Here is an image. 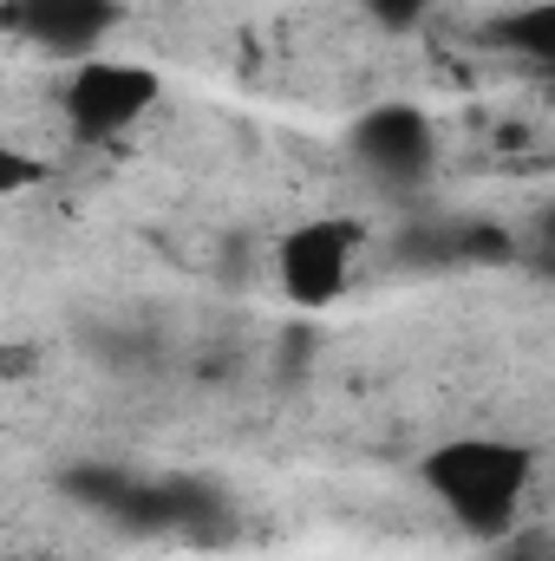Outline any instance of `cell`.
<instances>
[{"mask_svg": "<svg viewBox=\"0 0 555 561\" xmlns=\"http://www.w3.org/2000/svg\"><path fill=\"white\" fill-rule=\"evenodd\" d=\"M418 483L464 536L503 542L523 523V496L536 483V450L523 437H444L418 457Z\"/></svg>", "mask_w": 555, "mask_h": 561, "instance_id": "obj_1", "label": "cell"}, {"mask_svg": "<svg viewBox=\"0 0 555 561\" xmlns=\"http://www.w3.org/2000/svg\"><path fill=\"white\" fill-rule=\"evenodd\" d=\"M163 99V72L132 66V59H79L59 85V118L72 144H112L125 138L132 125H144Z\"/></svg>", "mask_w": 555, "mask_h": 561, "instance_id": "obj_2", "label": "cell"}, {"mask_svg": "<svg viewBox=\"0 0 555 561\" xmlns=\"http://www.w3.org/2000/svg\"><path fill=\"white\" fill-rule=\"evenodd\" d=\"M112 523L138 542L157 536H177V542H196V549H223L236 536V510L216 483L203 477H132L125 503L112 510Z\"/></svg>", "mask_w": 555, "mask_h": 561, "instance_id": "obj_3", "label": "cell"}, {"mask_svg": "<svg viewBox=\"0 0 555 561\" xmlns=\"http://www.w3.org/2000/svg\"><path fill=\"white\" fill-rule=\"evenodd\" d=\"M353 255H360V222L353 216H314V222H294L275 249V280L281 294L307 313L333 307L353 280Z\"/></svg>", "mask_w": 555, "mask_h": 561, "instance_id": "obj_4", "label": "cell"}, {"mask_svg": "<svg viewBox=\"0 0 555 561\" xmlns=\"http://www.w3.org/2000/svg\"><path fill=\"white\" fill-rule=\"evenodd\" d=\"M125 20V0H0V33L53 59H92Z\"/></svg>", "mask_w": 555, "mask_h": 561, "instance_id": "obj_5", "label": "cell"}, {"mask_svg": "<svg viewBox=\"0 0 555 561\" xmlns=\"http://www.w3.org/2000/svg\"><path fill=\"white\" fill-rule=\"evenodd\" d=\"M347 144H353V157H360L373 176H386V183H418V176L431 170V157H438L431 118H424L418 105H399V99L366 105V112L353 118Z\"/></svg>", "mask_w": 555, "mask_h": 561, "instance_id": "obj_6", "label": "cell"}, {"mask_svg": "<svg viewBox=\"0 0 555 561\" xmlns=\"http://www.w3.org/2000/svg\"><path fill=\"white\" fill-rule=\"evenodd\" d=\"M399 268L412 275H451V268H497L510 262V236L497 222H471V216H438V222H412L399 242H393Z\"/></svg>", "mask_w": 555, "mask_h": 561, "instance_id": "obj_7", "label": "cell"}, {"mask_svg": "<svg viewBox=\"0 0 555 561\" xmlns=\"http://www.w3.org/2000/svg\"><path fill=\"white\" fill-rule=\"evenodd\" d=\"M484 39L503 46V53H517V59H530V66H550L555 59V7L550 0L510 7V13H497V20L484 26Z\"/></svg>", "mask_w": 555, "mask_h": 561, "instance_id": "obj_8", "label": "cell"}, {"mask_svg": "<svg viewBox=\"0 0 555 561\" xmlns=\"http://www.w3.org/2000/svg\"><path fill=\"white\" fill-rule=\"evenodd\" d=\"M59 490L72 496V503H86V510H99L105 523H112V510L125 503V490H132V470H118V463H79V470H66L59 477Z\"/></svg>", "mask_w": 555, "mask_h": 561, "instance_id": "obj_9", "label": "cell"}, {"mask_svg": "<svg viewBox=\"0 0 555 561\" xmlns=\"http://www.w3.org/2000/svg\"><path fill=\"white\" fill-rule=\"evenodd\" d=\"M46 176H53V163H46L39 150L0 144V203H7V196H26V190H39Z\"/></svg>", "mask_w": 555, "mask_h": 561, "instance_id": "obj_10", "label": "cell"}, {"mask_svg": "<svg viewBox=\"0 0 555 561\" xmlns=\"http://www.w3.org/2000/svg\"><path fill=\"white\" fill-rule=\"evenodd\" d=\"M373 26H386V33H412V26H424V13L438 7V0H353Z\"/></svg>", "mask_w": 555, "mask_h": 561, "instance_id": "obj_11", "label": "cell"}, {"mask_svg": "<svg viewBox=\"0 0 555 561\" xmlns=\"http://www.w3.org/2000/svg\"><path fill=\"white\" fill-rule=\"evenodd\" d=\"M497 561H550V542L543 536H503V556Z\"/></svg>", "mask_w": 555, "mask_h": 561, "instance_id": "obj_12", "label": "cell"}]
</instances>
